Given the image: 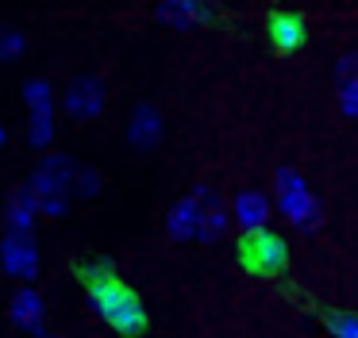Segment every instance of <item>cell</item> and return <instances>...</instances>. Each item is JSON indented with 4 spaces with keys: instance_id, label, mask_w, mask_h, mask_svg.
I'll list each match as a JSON object with an SVG mask.
<instances>
[{
    "instance_id": "5",
    "label": "cell",
    "mask_w": 358,
    "mask_h": 338,
    "mask_svg": "<svg viewBox=\"0 0 358 338\" xmlns=\"http://www.w3.org/2000/svg\"><path fill=\"white\" fill-rule=\"evenodd\" d=\"M243 261H247L255 273H281L289 261V246L281 235H273V230H262V235H250L243 238Z\"/></svg>"
},
{
    "instance_id": "12",
    "label": "cell",
    "mask_w": 358,
    "mask_h": 338,
    "mask_svg": "<svg viewBox=\"0 0 358 338\" xmlns=\"http://www.w3.org/2000/svg\"><path fill=\"white\" fill-rule=\"evenodd\" d=\"M155 15H158V23H166L173 31H193L212 20V8L204 0H162L155 8Z\"/></svg>"
},
{
    "instance_id": "4",
    "label": "cell",
    "mask_w": 358,
    "mask_h": 338,
    "mask_svg": "<svg viewBox=\"0 0 358 338\" xmlns=\"http://www.w3.org/2000/svg\"><path fill=\"white\" fill-rule=\"evenodd\" d=\"M0 265L8 277L31 284L39 277V242H35V235H12L8 230L0 238Z\"/></svg>"
},
{
    "instance_id": "10",
    "label": "cell",
    "mask_w": 358,
    "mask_h": 338,
    "mask_svg": "<svg viewBox=\"0 0 358 338\" xmlns=\"http://www.w3.org/2000/svg\"><path fill=\"white\" fill-rule=\"evenodd\" d=\"M162 112H158L155 104H135L131 108V119H127V142H131V150H155L158 142H162Z\"/></svg>"
},
{
    "instance_id": "11",
    "label": "cell",
    "mask_w": 358,
    "mask_h": 338,
    "mask_svg": "<svg viewBox=\"0 0 358 338\" xmlns=\"http://www.w3.org/2000/svg\"><path fill=\"white\" fill-rule=\"evenodd\" d=\"M35 219H39V196H35L27 184L8 192L4 200V223H8L12 235H35Z\"/></svg>"
},
{
    "instance_id": "6",
    "label": "cell",
    "mask_w": 358,
    "mask_h": 338,
    "mask_svg": "<svg viewBox=\"0 0 358 338\" xmlns=\"http://www.w3.org/2000/svg\"><path fill=\"white\" fill-rule=\"evenodd\" d=\"M104 100H108V92H104V81L101 77H73L70 84H66L62 92V108L73 115V119H96V115L104 112Z\"/></svg>"
},
{
    "instance_id": "23",
    "label": "cell",
    "mask_w": 358,
    "mask_h": 338,
    "mask_svg": "<svg viewBox=\"0 0 358 338\" xmlns=\"http://www.w3.org/2000/svg\"><path fill=\"white\" fill-rule=\"evenodd\" d=\"M43 338H55V335H43Z\"/></svg>"
},
{
    "instance_id": "8",
    "label": "cell",
    "mask_w": 358,
    "mask_h": 338,
    "mask_svg": "<svg viewBox=\"0 0 358 338\" xmlns=\"http://www.w3.org/2000/svg\"><path fill=\"white\" fill-rule=\"evenodd\" d=\"M8 319L16 323L20 330H27L31 338L47 335V304H43V296L31 288V284L16 288V296L8 300Z\"/></svg>"
},
{
    "instance_id": "18",
    "label": "cell",
    "mask_w": 358,
    "mask_h": 338,
    "mask_svg": "<svg viewBox=\"0 0 358 338\" xmlns=\"http://www.w3.org/2000/svg\"><path fill=\"white\" fill-rule=\"evenodd\" d=\"M101 173L93 166H78V177H73V200H93L101 192Z\"/></svg>"
},
{
    "instance_id": "20",
    "label": "cell",
    "mask_w": 358,
    "mask_h": 338,
    "mask_svg": "<svg viewBox=\"0 0 358 338\" xmlns=\"http://www.w3.org/2000/svg\"><path fill=\"white\" fill-rule=\"evenodd\" d=\"M24 50H27V38H24V31L8 27V31H4V43H0V61H16Z\"/></svg>"
},
{
    "instance_id": "22",
    "label": "cell",
    "mask_w": 358,
    "mask_h": 338,
    "mask_svg": "<svg viewBox=\"0 0 358 338\" xmlns=\"http://www.w3.org/2000/svg\"><path fill=\"white\" fill-rule=\"evenodd\" d=\"M4 31H8V27H4V23H0V43H4Z\"/></svg>"
},
{
    "instance_id": "15",
    "label": "cell",
    "mask_w": 358,
    "mask_h": 338,
    "mask_svg": "<svg viewBox=\"0 0 358 338\" xmlns=\"http://www.w3.org/2000/svg\"><path fill=\"white\" fill-rule=\"evenodd\" d=\"M304 20L296 12H273L270 15V38H273V46L278 50H296V46H304Z\"/></svg>"
},
{
    "instance_id": "16",
    "label": "cell",
    "mask_w": 358,
    "mask_h": 338,
    "mask_svg": "<svg viewBox=\"0 0 358 338\" xmlns=\"http://www.w3.org/2000/svg\"><path fill=\"white\" fill-rule=\"evenodd\" d=\"M24 104L31 115H55V89H50V81L31 77V81L24 84Z\"/></svg>"
},
{
    "instance_id": "1",
    "label": "cell",
    "mask_w": 358,
    "mask_h": 338,
    "mask_svg": "<svg viewBox=\"0 0 358 338\" xmlns=\"http://www.w3.org/2000/svg\"><path fill=\"white\" fill-rule=\"evenodd\" d=\"M85 277V292H89V307L116 330L120 338H139L147 330V311H143V300L127 288L116 277V269L108 261H89L81 269Z\"/></svg>"
},
{
    "instance_id": "3",
    "label": "cell",
    "mask_w": 358,
    "mask_h": 338,
    "mask_svg": "<svg viewBox=\"0 0 358 338\" xmlns=\"http://www.w3.org/2000/svg\"><path fill=\"white\" fill-rule=\"evenodd\" d=\"M73 177H78V161L70 154H47L27 177V189L43 200H73Z\"/></svg>"
},
{
    "instance_id": "13",
    "label": "cell",
    "mask_w": 358,
    "mask_h": 338,
    "mask_svg": "<svg viewBox=\"0 0 358 338\" xmlns=\"http://www.w3.org/2000/svg\"><path fill=\"white\" fill-rule=\"evenodd\" d=\"M335 100H339V112L358 119V50L343 54L335 61Z\"/></svg>"
},
{
    "instance_id": "17",
    "label": "cell",
    "mask_w": 358,
    "mask_h": 338,
    "mask_svg": "<svg viewBox=\"0 0 358 338\" xmlns=\"http://www.w3.org/2000/svg\"><path fill=\"white\" fill-rule=\"evenodd\" d=\"M58 127H55V115H31L27 119V142L35 146V150H47L50 142H55Z\"/></svg>"
},
{
    "instance_id": "19",
    "label": "cell",
    "mask_w": 358,
    "mask_h": 338,
    "mask_svg": "<svg viewBox=\"0 0 358 338\" xmlns=\"http://www.w3.org/2000/svg\"><path fill=\"white\" fill-rule=\"evenodd\" d=\"M324 323L331 330V338H358V315L350 311H327Z\"/></svg>"
},
{
    "instance_id": "14",
    "label": "cell",
    "mask_w": 358,
    "mask_h": 338,
    "mask_svg": "<svg viewBox=\"0 0 358 338\" xmlns=\"http://www.w3.org/2000/svg\"><path fill=\"white\" fill-rule=\"evenodd\" d=\"M196 227H201V204L189 192L166 212V230H170L173 242H196Z\"/></svg>"
},
{
    "instance_id": "2",
    "label": "cell",
    "mask_w": 358,
    "mask_h": 338,
    "mask_svg": "<svg viewBox=\"0 0 358 338\" xmlns=\"http://www.w3.org/2000/svg\"><path fill=\"white\" fill-rule=\"evenodd\" d=\"M273 204L296 230H316L324 223V204L312 196V189L293 166H281L273 173Z\"/></svg>"
},
{
    "instance_id": "9",
    "label": "cell",
    "mask_w": 358,
    "mask_h": 338,
    "mask_svg": "<svg viewBox=\"0 0 358 338\" xmlns=\"http://www.w3.org/2000/svg\"><path fill=\"white\" fill-rule=\"evenodd\" d=\"M270 219H273V200L258 189H247L235 196V223H239L243 235H262L270 230Z\"/></svg>"
},
{
    "instance_id": "7",
    "label": "cell",
    "mask_w": 358,
    "mask_h": 338,
    "mask_svg": "<svg viewBox=\"0 0 358 338\" xmlns=\"http://www.w3.org/2000/svg\"><path fill=\"white\" fill-rule=\"evenodd\" d=\"M193 196H196V204H201V227H196V242H204V246L220 242V238L227 235V223H231V215H227L220 192L212 189V184H193Z\"/></svg>"
},
{
    "instance_id": "21",
    "label": "cell",
    "mask_w": 358,
    "mask_h": 338,
    "mask_svg": "<svg viewBox=\"0 0 358 338\" xmlns=\"http://www.w3.org/2000/svg\"><path fill=\"white\" fill-rule=\"evenodd\" d=\"M8 142V127H4V123H0V146Z\"/></svg>"
}]
</instances>
